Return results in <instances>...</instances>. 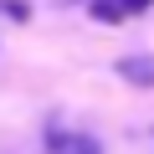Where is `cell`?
Masks as SVG:
<instances>
[{
    "instance_id": "1",
    "label": "cell",
    "mask_w": 154,
    "mask_h": 154,
    "mask_svg": "<svg viewBox=\"0 0 154 154\" xmlns=\"http://www.w3.org/2000/svg\"><path fill=\"white\" fill-rule=\"evenodd\" d=\"M113 67H118V77H123V82H134V88H154V51H134V57H118Z\"/></svg>"
},
{
    "instance_id": "2",
    "label": "cell",
    "mask_w": 154,
    "mask_h": 154,
    "mask_svg": "<svg viewBox=\"0 0 154 154\" xmlns=\"http://www.w3.org/2000/svg\"><path fill=\"white\" fill-rule=\"evenodd\" d=\"M93 21H103V26H118V21H128V16L118 11V0H93Z\"/></svg>"
},
{
    "instance_id": "3",
    "label": "cell",
    "mask_w": 154,
    "mask_h": 154,
    "mask_svg": "<svg viewBox=\"0 0 154 154\" xmlns=\"http://www.w3.org/2000/svg\"><path fill=\"white\" fill-rule=\"evenodd\" d=\"M57 154H103V149H98V139H67Z\"/></svg>"
},
{
    "instance_id": "4",
    "label": "cell",
    "mask_w": 154,
    "mask_h": 154,
    "mask_svg": "<svg viewBox=\"0 0 154 154\" xmlns=\"http://www.w3.org/2000/svg\"><path fill=\"white\" fill-rule=\"evenodd\" d=\"M0 11H5L11 21H31V5H26V0H0Z\"/></svg>"
},
{
    "instance_id": "5",
    "label": "cell",
    "mask_w": 154,
    "mask_h": 154,
    "mask_svg": "<svg viewBox=\"0 0 154 154\" xmlns=\"http://www.w3.org/2000/svg\"><path fill=\"white\" fill-rule=\"evenodd\" d=\"M149 5H154V0H118V11H123V16H144Z\"/></svg>"
}]
</instances>
